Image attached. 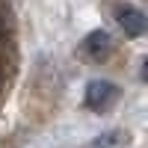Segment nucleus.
Wrapping results in <instances>:
<instances>
[{
  "label": "nucleus",
  "mask_w": 148,
  "mask_h": 148,
  "mask_svg": "<svg viewBox=\"0 0 148 148\" xmlns=\"http://www.w3.org/2000/svg\"><path fill=\"white\" fill-rule=\"evenodd\" d=\"M116 98H119V86L110 83V80H92L86 86V107L95 110V113L110 110L116 104Z\"/></svg>",
  "instance_id": "obj_1"
},
{
  "label": "nucleus",
  "mask_w": 148,
  "mask_h": 148,
  "mask_svg": "<svg viewBox=\"0 0 148 148\" xmlns=\"http://www.w3.org/2000/svg\"><path fill=\"white\" fill-rule=\"evenodd\" d=\"M116 24L121 27V33L127 39H139L145 33V15L136 9V6H116Z\"/></svg>",
  "instance_id": "obj_2"
},
{
  "label": "nucleus",
  "mask_w": 148,
  "mask_h": 148,
  "mask_svg": "<svg viewBox=\"0 0 148 148\" xmlns=\"http://www.w3.org/2000/svg\"><path fill=\"white\" fill-rule=\"evenodd\" d=\"M83 51L89 53L95 62L107 59L110 53H113V39H110V33L107 30H92L89 36H86V42H83Z\"/></svg>",
  "instance_id": "obj_3"
},
{
  "label": "nucleus",
  "mask_w": 148,
  "mask_h": 148,
  "mask_svg": "<svg viewBox=\"0 0 148 148\" xmlns=\"http://www.w3.org/2000/svg\"><path fill=\"white\" fill-rule=\"evenodd\" d=\"M125 136H127V133H121V130H110V133H101V136H95L86 148H116Z\"/></svg>",
  "instance_id": "obj_4"
}]
</instances>
